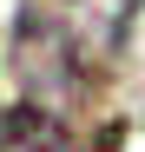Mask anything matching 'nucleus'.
I'll list each match as a JSON object with an SVG mask.
<instances>
[{
  "label": "nucleus",
  "mask_w": 145,
  "mask_h": 152,
  "mask_svg": "<svg viewBox=\"0 0 145 152\" xmlns=\"http://www.w3.org/2000/svg\"><path fill=\"white\" fill-rule=\"evenodd\" d=\"M132 7L138 0H33L20 20V60H33V73L106 66L132 27Z\"/></svg>",
  "instance_id": "1"
},
{
  "label": "nucleus",
  "mask_w": 145,
  "mask_h": 152,
  "mask_svg": "<svg viewBox=\"0 0 145 152\" xmlns=\"http://www.w3.org/2000/svg\"><path fill=\"white\" fill-rule=\"evenodd\" d=\"M0 152H66V126L46 106H13L0 119Z\"/></svg>",
  "instance_id": "2"
}]
</instances>
